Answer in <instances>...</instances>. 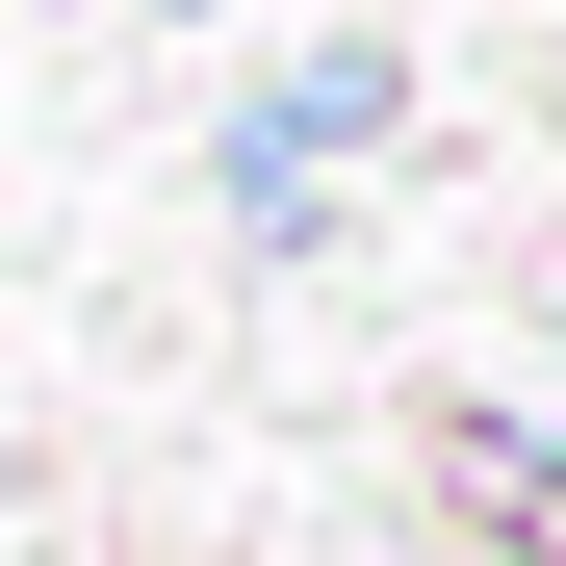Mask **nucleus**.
<instances>
[{
	"mask_svg": "<svg viewBox=\"0 0 566 566\" xmlns=\"http://www.w3.org/2000/svg\"><path fill=\"white\" fill-rule=\"evenodd\" d=\"M335 155H387V52H283L258 104H232V232H310Z\"/></svg>",
	"mask_w": 566,
	"mask_h": 566,
	"instance_id": "obj_1",
	"label": "nucleus"
}]
</instances>
